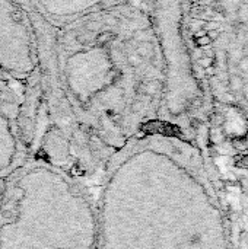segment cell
Returning <instances> with one entry per match:
<instances>
[{
  "label": "cell",
  "instance_id": "6da1fadb",
  "mask_svg": "<svg viewBox=\"0 0 248 249\" xmlns=\"http://www.w3.org/2000/svg\"><path fill=\"white\" fill-rule=\"evenodd\" d=\"M0 249H98L89 190L60 171L26 162L6 184Z\"/></svg>",
  "mask_w": 248,
  "mask_h": 249
},
{
  "label": "cell",
  "instance_id": "7a4b0ae2",
  "mask_svg": "<svg viewBox=\"0 0 248 249\" xmlns=\"http://www.w3.org/2000/svg\"><path fill=\"white\" fill-rule=\"evenodd\" d=\"M38 39V70L31 80V131L28 162L41 163L73 178L85 188L99 174V144L82 124L61 80L57 31L25 3Z\"/></svg>",
  "mask_w": 248,
  "mask_h": 249
},
{
  "label": "cell",
  "instance_id": "3957f363",
  "mask_svg": "<svg viewBox=\"0 0 248 249\" xmlns=\"http://www.w3.org/2000/svg\"><path fill=\"white\" fill-rule=\"evenodd\" d=\"M38 70V39L25 1L0 0V79L29 83Z\"/></svg>",
  "mask_w": 248,
  "mask_h": 249
},
{
  "label": "cell",
  "instance_id": "277c9868",
  "mask_svg": "<svg viewBox=\"0 0 248 249\" xmlns=\"http://www.w3.org/2000/svg\"><path fill=\"white\" fill-rule=\"evenodd\" d=\"M31 105V82L0 79V179H9L28 162Z\"/></svg>",
  "mask_w": 248,
  "mask_h": 249
},
{
  "label": "cell",
  "instance_id": "5b68a950",
  "mask_svg": "<svg viewBox=\"0 0 248 249\" xmlns=\"http://www.w3.org/2000/svg\"><path fill=\"white\" fill-rule=\"evenodd\" d=\"M29 4L54 28H64L82 18L98 13L113 3L101 1H29Z\"/></svg>",
  "mask_w": 248,
  "mask_h": 249
},
{
  "label": "cell",
  "instance_id": "8992f818",
  "mask_svg": "<svg viewBox=\"0 0 248 249\" xmlns=\"http://www.w3.org/2000/svg\"><path fill=\"white\" fill-rule=\"evenodd\" d=\"M6 184H7V179H0V207H1V203H3V197H4V191H6Z\"/></svg>",
  "mask_w": 248,
  "mask_h": 249
}]
</instances>
